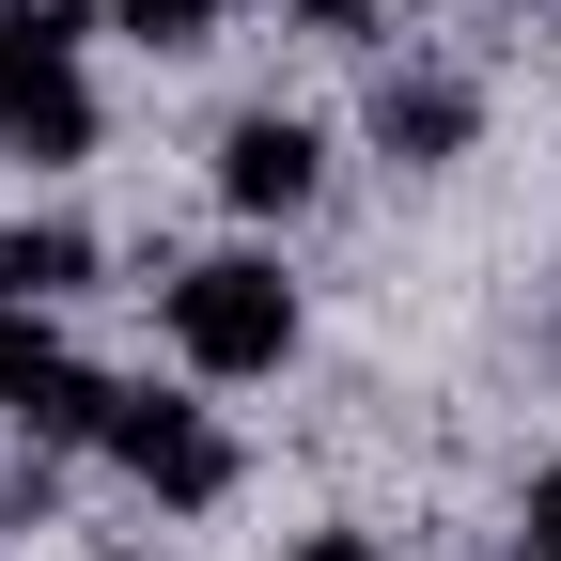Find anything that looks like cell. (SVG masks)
Here are the masks:
<instances>
[{
  "label": "cell",
  "mask_w": 561,
  "mask_h": 561,
  "mask_svg": "<svg viewBox=\"0 0 561 561\" xmlns=\"http://www.w3.org/2000/svg\"><path fill=\"white\" fill-rule=\"evenodd\" d=\"M0 140H16L32 172L94 157V94H79V62H32V79H0Z\"/></svg>",
  "instance_id": "cell-5"
},
{
  "label": "cell",
  "mask_w": 561,
  "mask_h": 561,
  "mask_svg": "<svg viewBox=\"0 0 561 561\" xmlns=\"http://www.w3.org/2000/svg\"><path fill=\"white\" fill-rule=\"evenodd\" d=\"M468 125H483V94H468V79H437V62H421V79H375V140H390L405 172L468 157Z\"/></svg>",
  "instance_id": "cell-4"
},
{
  "label": "cell",
  "mask_w": 561,
  "mask_h": 561,
  "mask_svg": "<svg viewBox=\"0 0 561 561\" xmlns=\"http://www.w3.org/2000/svg\"><path fill=\"white\" fill-rule=\"evenodd\" d=\"M297 32H375V0H297Z\"/></svg>",
  "instance_id": "cell-10"
},
{
  "label": "cell",
  "mask_w": 561,
  "mask_h": 561,
  "mask_svg": "<svg viewBox=\"0 0 561 561\" xmlns=\"http://www.w3.org/2000/svg\"><path fill=\"white\" fill-rule=\"evenodd\" d=\"M312 172H328V140H312L297 110H250V125L219 140V203H234V219H297Z\"/></svg>",
  "instance_id": "cell-3"
},
{
  "label": "cell",
  "mask_w": 561,
  "mask_h": 561,
  "mask_svg": "<svg viewBox=\"0 0 561 561\" xmlns=\"http://www.w3.org/2000/svg\"><path fill=\"white\" fill-rule=\"evenodd\" d=\"M110 32L157 47V62H187V47H219V0H110Z\"/></svg>",
  "instance_id": "cell-7"
},
{
  "label": "cell",
  "mask_w": 561,
  "mask_h": 561,
  "mask_svg": "<svg viewBox=\"0 0 561 561\" xmlns=\"http://www.w3.org/2000/svg\"><path fill=\"white\" fill-rule=\"evenodd\" d=\"M47 375H62V343H47V328H32L16 297H0V405H32Z\"/></svg>",
  "instance_id": "cell-8"
},
{
  "label": "cell",
  "mask_w": 561,
  "mask_h": 561,
  "mask_svg": "<svg viewBox=\"0 0 561 561\" xmlns=\"http://www.w3.org/2000/svg\"><path fill=\"white\" fill-rule=\"evenodd\" d=\"M530 561H561V468L530 483Z\"/></svg>",
  "instance_id": "cell-9"
},
{
  "label": "cell",
  "mask_w": 561,
  "mask_h": 561,
  "mask_svg": "<svg viewBox=\"0 0 561 561\" xmlns=\"http://www.w3.org/2000/svg\"><path fill=\"white\" fill-rule=\"evenodd\" d=\"M110 453H125L140 483H157L172 515H203V500L234 483V437H219L203 405H172V390H110Z\"/></svg>",
  "instance_id": "cell-2"
},
{
  "label": "cell",
  "mask_w": 561,
  "mask_h": 561,
  "mask_svg": "<svg viewBox=\"0 0 561 561\" xmlns=\"http://www.w3.org/2000/svg\"><path fill=\"white\" fill-rule=\"evenodd\" d=\"M172 343H187V375H280L297 359V280H280L265 250L187 265L172 280Z\"/></svg>",
  "instance_id": "cell-1"
},
{
  "label": "cell",
  "mask_w": 561,
  "mask_h": 561,
  "mask_svg": "<svg viewBox=\"0 0 561 561\" xmlns=\"http://www.w3.org/2000/svg\"><path fill=\"white\" fill-rule=\"evenodd\" d=\"M297 561H375V546H359V530H312V546H297Z\"/></svg>",
  "instance_id": "cell-11"
},
{
  "label": "cell",
  "mask_w": 561,
  "mask_h": 561,
  "mask_svg": "<svg viewBox=\"0 0 561 561\" xmlns=\"http://www.w3.org/2000/svg\"><path fill=\"white\" fill-rule=\"evenodd\" d=\"M79 280H94V234L79 219H16V234H0V297H16V312L79 297Z\"/></svg>",
  "instance_id": "cell-6"
}]
</instances>
